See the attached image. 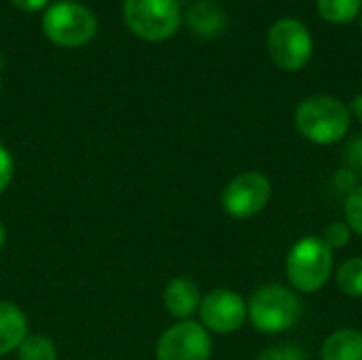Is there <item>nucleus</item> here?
Segmentation results:
<instances>
[{
    "mask_svg": "<svg viewBox=\"0 0 362 360\" xmlns=\"http://www.w3.org/2000/svg\"><path fill=\"white\" fill-rule=\"evenodd\" d=\"M267 51L272 62L284 72L303 70L314 55V40L305 23L293 17L278 19L267 32Z\"/></svg>",
    "mask_w": 362,
    "mask_h": 360,
    "instance_id": "obj_6",
    "label": "nucleus"
},
{
    "mask_svg": "<svg viewBox=\"0 0 362 360\" xmlns=\"http://www.w3.org/2000/svg\"><path fill=\"white\" fill-rule=\"evenodd\" d=\"M320 360H362V333L358 329H337L322 348Z\"/></svg>",
    "mask_w": 362,
    "mask_h": 360,
    "instance_id": "obj_13",
    "label": "nucleus"
},
{
    "mask_svg": "<svg viewBox=\"0 0 362 360\" xmlns=\"http://www.w3.org/2000/svg\"><path fill=\"white\" fill-rule=\"evenodd\" d=\"M19 11H25V13H34V11H40L49 4V0H11Z\"/></svg>",
    "mask_w": 362,
    "mask_h": 360,
    "instance_id": "obj_23",
    "label": "nucleus"
},
{
    "mask_svg": "<svg viewBox=\"0 0 362 360\" xmlns=\"http://www.w3.org/2000/svg\"><path fill=\"white\" fill-rule=\"evenodd\" d=\"M344 216L352 233L362 236V182L344 197Z\"/></svg>",
    "mask_w": 362,
    "mask_h": 360,
    "instance_id": "obj_17",
    "label": "nucleus"
},
{
    "mask_svg": "<svg viewBox=\"0 0 362 360\" xmlns=\"http://www.w3.org/2000/svg\"><path fill=\"white\" fill-rule=\"evenodd\" d=\"M123 17L132 34L159 42L176 34L182 21L178 0H125Z\"/></svg>",
    "mask_w": 362,
    "mask_h": 360,
    "instance_id": "obj_4",
    "label": "nucleus"
},
{
    "mask_svg": "<svg viewBox=\"0 0 362 360\" xmlns=\"http://www.w3.org/2000/svg\"><path fill=\"white\" fill-rule=\"evenodd\" d=\"M284 269L288 284L295 293L312 295L322 291L331 282L335 257L322 238L305 236L291 246L284 261Z\"/></svg>",
    "mask_w": 362,
    "mask_h": 360,
    "instance_id": "obj_2",
    "label": "nucleus"
},
{
    "mask_svg": "<svg viewBox=\"0 0 362 360\" xmlns=\"http://www.w3.org/2000/svg\"><path fill=\"white\" fill-rule=\"evenodd\" d=\"M348 108H350V115H352V117H354V119H356V121L362 125V93H358V95L350 102V106H348Z\"/></svg>",
    "mask_w": 362,
    "mask_h": 360,
    "instance_id": "obj_24",
    "label": "nucleus"
},
{
    "mask_svg": "<svg viewBox=\"0 0 362 360\" xmlns=\"http://www.w3.org/2000/svg\"><path fill=\"white\" fill-rule=\"evenodd\" d=\"M13 170H15V161L11 157V153L0 144V193L8 187V182L13 180Z\"/></svg>",
    "mask_w": 362,
    "mask_h": 360,
    "instance_id": "obj_22",
    "label": "nucleus"
},
{
    "mask_svg": "<svg viewBox=\"0 0 362 360\" xmlns=\"http://www.w3.org/2000/svg\"><path fill=\"white\" fill-rule=\"evenodd\" d=\"M4 240H6V231H4V227H2V223H0V250H2V246H4Z\"/></svg>",
    "mask_w": 362,
    "mask_h": 360,
    "instance_id": "obj_25",
    "label": "nucleus"
},
{
    "mask_svg": "<svg viewBox=\"0 0 362 360\" xmlns=\"http://www.w3.org/2000/svg\"><path fill=\"white\" fill-rule=\"evenodd\" d=\"M333 185H335V189H337L339 193H344V197H346L352 189H356V187L361 185V178H358L350 168L341 166V168L337 170L335 178H333Z\"/></svg>",
    "mask_w": 362,
    "mask_h": 360,
    "instance_id": "obj_21",
    "label": "nucleus"
},
{
    "mask_svg": "<svg viewBox=\"0 0 362 360\" xmlns=\"http://www.w3.org/2000/svg\"><path fill=\"white\" fill-rule=\"evenodd\" d=\"M322 240H325V244H327L331 250H341V248H346V246L350 244V240H352V229L346 225V221H335V223H331V225L325 229Z\"/></svg>",
    "mask_w": 362,
    "mask_h": 360,
    "instance_id": "obj_18",
    "label": "nucleus"
},
{
    "mask_svg": "<svg viewBox=\"0 0 362 360\" xmlns=\"http://www.w3.org/2000/svg\"><path fill=\"white\" fill-rule=\"evenodd\" d=\"M344 166L350 168L362 182V134L352 138L348 146L344 149Z\"/></svg>",
    "mask_w": 362,
    "mask_h": 360,
    "instance_id": "obj_20",
    "label": "nucleus"
},
{
    "mask_svg": "<svg viewBox=\"0 0 362 360\" xmlns=\"http://www.w3.org/2000/svg\"><path fill=\"white\" fill-rule=\"evenodd\" d=\"M187 25L202 38H214L225 30L227 13L214 0H197L187 11Z\"/></svg>",
    "mask_w": 362,
    "mask_h": 360,
    "instance_id": "obj_10",
    "label": "nucleus"
},
{
    "mask_svg": "<svg viewBox=\"0 0 362 360\" xmlns=\"http://www.w3.org/2000/svg\"><path fill=\"white\" fill-rule=\"evenodd\" d=\"M157 360H208L212 354L210 331L195 320L172 325L157 342Z\"/></svg>",
    "mask_w": 362,
    "mask_h": 360,
    "instance_id": "obj_8",
    "label": "nucleus"
},
{
    "mask_svg": "<svg viewBox=\"0 0 362 360\" xmlns=\"http://www.w3.org/2000/svg\"><path fill=\"white\" fill-rule=\"evenodd\" d=\"M272 199V182L261 172H242L235 176L221 195L223 210L238 221L261 214Z\"/></svg>",
    "mask_w": 362,
    "mask_h": 360,
    "instance_id": "obj_7",
    "label": "nucleus"
},
{
    "mask_svg": "<svg viewBox=\"0 0 362 360\" xmlns=\"http://www.w3.org/2000/svg\"><path fill=\"white\" fill-rule=\"evenodd\" d=\"M259 360H305V352L299 346L293 344H282V346H272L265 348Z\"/></svg>",
    "mask_w": 362,
    "mask_h": 360,
    "instance_id": "obj_19",
    "label": "nucleus"
},
{
    "mask_svg": "<svg viewBox=\"0 0 362 360\" xmlns=\"http://www.w3.org/2000/svg\"><path fill=\"white\" fill-rule=\"evenodd\" d=\"M318 13L329 23H350L362 11V0H316Z\"/></svg>",
    "mask_w": 362,
    "mask_h": 360,
    "instance_id": "obj_14",
    "label": "nucleus"
},
{
    "mask_svg": "<svg viewBox=\"0 0 362 360\" xmlns=\"http://www.w3.org/2000/svg\"><path fill=\"white\" fill-rule=\"evenodd\" d=\"M0 91H2V81H0Z\"/></svg>",
    "mask_w": 362,
    "mask_h": 360,
    "instance_id": "obj_27",
    "label": "nucleus"
},
{
    "mask_svg": "<svg viewBox=\"0 0 362 360\" xmlns=\"http://www.w3.org/2000/svg\"><path fill=\"white\" fill-rule=\"evenodd\" d=\"M358 17H361V30H362V11H361V15H358Z\"/></svg>",
    "mask_w": 362,
    "mask_h": 360,
    "instance_id": "obj_26",
    "label": "nucleus"
},
{
    "mask_svg": "<svg viewBox=\"0 0 362 360\" xmlns=\"http://www.w3.org/2000/svg\"><path fill=\"white\" fill-rule=\"evenodd\" d=\"M352 115L348 104L331 95H310L295 108L297 132L318 146L341 142L350 132Z\"/></svg>",
    "mask_w": 362,
    "mask_h": 360,
    "instance_id": "obj_1",
    "label": "nucleus"
},
{
    "mask_svg": "<svg viewBox=\"0 0 362 360\" xmlns=\"http://www.w3.org/2000/svg\"><path fill=\"white\" fill-rule=\"evenodd\" d=\"M28 337L25 314L11 301H0V356L17 350Z\"/></svg>",
    "mask_w": 362,
    "mask_h": 360,
    "instance_id": "obj_12",
    "label": "nucleus"
},
{
    "mask_svg": "<svg viewBox=\"0 0 362 360\" xmlns=\"http://www.w3.org/2000/svg\"><path fill=\"white\" fill-rule=\"evenodd\" d=\"M335 280H337V286L344 295L362 299V257L346 259L339 265Z\"/></svg>",
    "mask_w": 362,
    "mask_h": 360,
    "instance_id": "obj_15",
    "label": "nucleus"
},
{
    "mask_svg": "<svg viewBox=\"0 0 362 360\" xmlns=\"http://www.w3.org/2000/svg\"><path fill=\"white\" fill-rule=\"evenodd\" d=\"M303 316V301L299 293L284 284H263L248 299V320L265 335H280L291 331Z\"/></svg>",
    "mask_w": 362,
    "mask_h": 360,
    "instance_id": "obj_3",
    "label": "nucleus"
},
{
    "mask_svg": "<svg viewBox=\"0 0 362 360\" xmlns=\"http://www.w3.org/2000/svg\"><path fill=\"white\" fill-rule=\"evenodd\" d=\"M163 303L168 312L180 320H191L195 312H199L202 295L193 280L189 278H176L172 280L163 291Z\"/></svg>",
    "mask_w": 362,
    "mask_h": 360,
    "instance_id": "obj_11",
    "label": "nucleus"
},
{
    "mask_svg": "<svg viewBox=\"0 0 362 360\" xmlns=\"http://www.w3.org/2000/svg\"><path fill=\"white\" fill-rule=\"evenodd\" d=\"M19 360H57V352L51 339L45 335H28L17 348Z\"/></svg>",
    "mask_w": 362,
    "mask_h": 360,
    "instance_id": "obj_16",
    "label": "nucleus"
},
{
    "mask_svg": "<svg viewBox=\"0 0 362 360\" xmlns=\"http://www.w3.org/2000/svg\"><path fill=\"white\" fill-rule=\"evenodd\" d=\"M199 318L208 331L229 335L240 331L248 320V303L231 289H214L202 299Z\"/></svg>",
    "mask_w": 362,
    "mask_h": 360,
    "instance_id": "obj_9",
    "label": "nucleus"
},
{
    "mask_svg": "<svg viewBox=\"0 0 362 360\" xmlns=\"http://www.w3.org/2000/svg\"><path fill=\"white\" fill-rule=\"evenodd\" d=\"M42 32L57 47H83L98 32L95 15L78 2H55L42 15Z\"/></svg>",
    "mask_w": 362,
    "mask_h": 360,
    "instance_id": "obj_5",
    "label": "nucleus"
}]
</instances>
